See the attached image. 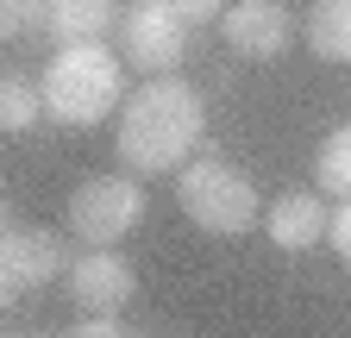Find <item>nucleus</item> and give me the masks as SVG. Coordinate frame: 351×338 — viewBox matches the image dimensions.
I'll return each instance as SVG.
<instances>
[{
  "label": "nucleus",
  "instance_id": "nucleus-6",
  "mask_svg": "<svg viewBox=\"0 0 351 338\" xmlns=\"http://www.w3.org/2000/svg\"><path fill=\"white\" fill-rule=\"evenodd\" d=\"M57 276H69L63 238L44 232V226H13L7 244H0V307L32 294V288H44V282H57Z\"/></svg>",
  "mask_w": 351,
  "mask_h": 338
},
{
  "label": "nucleus",
  "instance_id": "nucleus-12",
  "mask_svg": "<svg viewBox=\"0 0 351 338\" xmlns=\"http://www.w3.org/2000/svg\"><path fill=\"white\" fill-rule=\"evenodd\" d=\"M44 119V88L19 69H0V132H32Z\"/></svg>",
  "mask_w": 351,
  "mask_h": 338
},
{
  "label": "nucleus",
  "instance_id": "nucleus-5",
  "mask_svg": "<svg viewBox=\"0 0 351 338\" xmlns=\"http://www.w3.org/2000/svg\"><path fill=\"white\" fill-rule=\"evenodd\" d=\"M182 51H189V19L169 0H132L119 13V63L145 75H176Z\"/></svg>",
  "mask_w": 351,
  "mask_h": 338
},
{
  "label": "nucleus",
  "instance_id": "nucleus-10",
  "mask_svg": "<svg viewBox=\"0 0 351 338\" xmlns=\"http://www.w3.org/2000/svg\"><path fill=\"white\" fill-rule=\"evenodd\" d=\"M119 0H51V38L57 44H101L119 25Z\"/></svg>",
  "mask_w": 351,
  "mask_h": 338
},
{
  "label": "nucleus",
  "instance_id": "nucleus-18",
  "mask_svg": "<svg viewBox=\"0 0 351 338\" xmlns=\"http://www.w3.org/2000/svg\"><path fill=\"white\" fill-rule=\"evenodd\" d=\"M7 232H13V226H7V207H0V244H7Z\"/></svg>",
  "mask_w": 351,
  "mask_h": 338
},
{
  "label": "nucleus",
  "instance_id": "nucleus-7",
  "mask_svg": "<svg viewBox=\"0 0 351 338\" xmlns=\"http://www.w3.org/2000/svg\"><path fill=\"white\" fill-rule=\"evenodd\" d=\"M219 31H226V44L239 57L270 63V57H282L295 44V13L282 0H232V7L219 13Z\"/></svg>",
  "mask_w": 351,
  "mask_h": 338
},
{
  "label": "nucleus",
  "instance_id": "nucleus-14",
  "mask_svg": "<svg viewBox=\"0 0 351 338\" xmlns=\"http://www.w3.org/2000/svg\"><path fill=\"white\" fill-rule=\"evenodd\" d=\"M51 31V0H0V44Z\"/></svg>",
  "mask_w": 351,
  "mask_h": 338
},
{
  "label": "nucleus",
  "instance_id": "nucleus-17",
  "mask_svg": "<svg viewBox=\"0 0 351 338\" xmlns=\"http://www.w3.org/2000/svg\"><path fill=\"white\" fill-rule=\"evenodd\" d=\"M169 7H176V13H182L189 25H207V19H219V13H226V7H232V0H169Z\"/></svg>",
  "mask_w": 351,
  "mask_h": 338
},
{
  "label": "nucleus",
  "instance_id": "nucleus-13",
  "mask_svg": "<svg viewBox=\"0 0 351 338\" xmlns=\"http://www.w3.org/2000/svg\"><path fill=\"white\" fill-rule=\"evenodd\" d=\"M314 188H320V194L351 200V119H345V125H332V132L320 138V157H314Z\"/></svg>",
  "mask_w": 351,
  "mask_h": 338
},
{
  "label": "nucleus",
  "instance_id": "nucleus-1",
  "mask_svg": "<svg viewBox=\"0 0 351 338\" xmlns=\"http://www.w3.org/2000/svg\"><path fill=\"white\" fill-rule=\"evenodd\" d=\"M207 132L201 88H189L182 75H151L138 94H125L113 151L125 163V176H176L195 163V144Z\"/></svg>",
  "mask_w": 351,
  "mask_h": 338
},
{
  "label": "nucleus",
  "instance_id": "nucleus-9",
  "mask_svg": "<svg viewBox=\"0 0 351 338\" xmlns=\"http://www.w3.org/2000/svg\"><path fill=\"white\" fill-rule=\"evenodd\" d=\"M326 200L320 188H295V194H276L270 207H263V232H270L276 250H314L326 238Z\"/></svg>",
  "mask_w": 351,
  "mask_h": 338
},
{
  "label": "nucleus",
  "instance_id": "nucleus-15",
  "mask_svg": "<svg viewBox=\"0 0 351 338\" xmlns=\"http://www.w3.org/2000/svg\"><path fill=\"white\" fill-rule=\"evenodd\" d=\"M63 338H132L125 326H119V313H88L82 326H69Z\"/></svg>",
  "mask_w": 351,
  "mask_h": 338
},
{
  "label": "nucleus",
  "instance_id": "nucleus-2",
  "mask_svg": "<svg viewBox=\"0 0 351 338\" xmlns=\"http://www.w3.org/2000/svg\"><path fill=\"white\" fill-rule=\"evenodd\" d=\"M125 63L107 51V44H57L51 63H44L38 75V88H44V119H57V125H101L125 88Z\"/></svg>",
  "mask_w": 351,
  "mask_h": 338
},
{
  "label": "nucleus",
  "instance_id": "nucleus-16",
  "mask_svg": "<svg viewBox=\"0 0 351 338\" xmlns=\"http://www.w3.org/2000/svg\"><path fill=\"white\" fill-rule=\"evenodd\" d=\"M326 244L351 263V200H339V207H332V220H326Z\"/></svg>",
  "mask_w": 351,
  "mask_h": 338
},
{
  "label": "nucleus",
  "instance_id": "nucleus-11",
  "mask_svg": "<svg viewBox=\"0 0 351 338\" xmlns=\"http://www.w3.org/2000/svg\"><path fill=\"white\" fill-rule=\"evenodd\" d=\"M307 51L326 63H351V0H314L307 7Z\"/></svg>",
  "mask_w": 351,
  "mask_h": 338
},
{
  "label": "nucleus",
  "instance_id": "nucleus-4",
  "mask_svg": "<svg viewBox=\"0 0 351 338\" xmlns=\"http://www.w3.org/2000/svg\"><path fill=\"white\" fill-rule=\"evenodd\" d=\"M138 220H145V188H138V176H88L69 194V232L88 250H113Z\"/></svg>",
  "mask_w": 351,
  "mask_h": 338
},
{
  "label": "nucleus",
  "instance_id": "nucleus-8",
  "mask_svg": "<svg viewBox=\"0 0 351 338\" xmlns=\"http://www.w3.org/2000/svg\"><path fill=\"white\" fill-rule=\"evenodd\" d=\"M132 294H138V276L119 250H82L69 257V301L82 313H119Z\"/></svg>",
  "mask_w": 351,
  "mask_h": 338
},
{
  "label": "nucleus",
  "instance_id": "nucleus-3",
  "mask_svg": "<svg viewBox=\"0 0 351 338\" xmlns=\"http://www.w3.org/2000/svg\"><path fill=\"white\" fill-rule=\"evenodd\" d=\"M176 200L213 238H245L257 226V188L226 157H195L189 169H176Z\"/></svg>",
  "mask_w": 351,
  "mask_h": 338
}]
</instances>
